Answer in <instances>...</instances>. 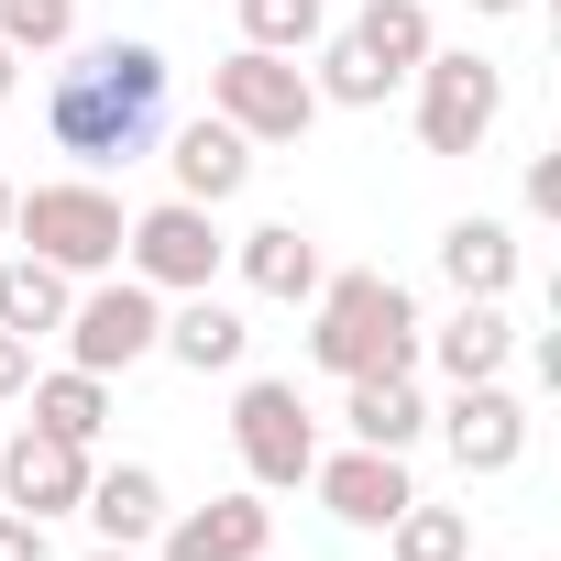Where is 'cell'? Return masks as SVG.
<instances>
[{"label":"cell","mask_w":561,"mask_h":561,"mask_svg":"<svg viewBox=\"0 0 561 561\" xmlns=\"http://www.w3.org/2000/svg\"><path fill=\"white\" fill-rule=\"evenodd\" d=\"M309 364L320 375H419V298L397 287V275H320L309 298Z\"/></svg>","instance_id":"2"},{"label":"cell","mask_w":561,"mask_h":561,"mask_svg":"<svg viewBox=\"0 0 561 561\" xmlns=\"http://www.w3.org/2000/svg\"><path fill=\"white\" fill-rule=\"evenodd\" d=\"M264 539H275L264 495H209V506H165L154 561H264Z\"/></svg>","instance_id":"10"},{"label":"cell","mask_w":561,"mask_h":561,"mask_svg":"<svg viewBox=\"0 0 561 561\" xmlns=\"http://www.w3.org/2000/svg\"><path fill=\"white\" fill-rule=\"evenodd\" d=\"M342 34H353V45H364V56L408 89V78H419V56H430V0H364Z\"/></svg>","instance_id":"21"},{"label":"cell","mask_w":561,"mask_h":561,"mask_svg":"<svg viewBox=\"0 0 561 561\" xmlns=\"http://www.w3.org/2000/svg\"><path fill=\"white\" fill-rule=\"evenodd\" d=\"M209 111H220L242 144H309V122H320V89H309V67H298V56L231 45V56L209 67Z\"/></svg>","instance_id":"4"},{"label":"cell","mask_w":561,"mask_h":561,"mask_svg":"<svg viewBox=\"0 0 561 561\" xmlns=\"http://www.w3.org/2000/svg\"><path fill=\"white\" fill-rule=\"evenodd\" d=\"M78 495H89V451L23 419L12 451H0V506H23V517H78Z\"/></svg>","instance_id":"11"},{"label":"cell","mask_w":561,"mask_h":561,"mask_svg":"<svg viewBox=\"0 0 561 561\" xmlns=\"http://www.w3.org/2000/svg\"><path fill=\"white\" fill-rule=\"evenodd\" d=\"M0 45H12L23 67L56 56V45H78V0H0Z\"/></svg>","instance_id":"25"},{"label":"cell","mask_w":561,"mask_h":561,"mask_svg":"<svg viewBox=\"0 0 561 561\" xmlns=\"http://www.w3.org/2000/svg\"><path fill=\"white\" fill-rule=\"evenodd\" d=\"M165 45H89L78 67H56V89H45V144L56 154H78V165H133V154H154V133H165Z\"/></svg>","instance_id":"1"},{"label":"cell","mask_w":561,"mask_h":561,"mask_svg":"<svg viewBox=\"0 0 561 561\" xmlns=\"http://www.w3.org/2000/svg\"><path fill=\"white\" fill-rule=\"evenodd\" d=\"M462 561H495V550H462Z\"/></svg>","instance_id":"33"},{"label":"cell","mask_w":561,"mask_h":561,"mask_svg":"<svg viewBox=\"0 0 561 561\" xmlns=\"http://www.w3.org/2000/svg\"><path fill=\"white\" fill-rule=\"evenodd\" d=\"M12 231H23V253H45L56 275H78V287H89V275H111L122 264V198L100 187V176H45V187H23L12 198Z\"/></svg>","instance_id":"3"},{"label":"cell","mask_w":561,"mask_h":561,"mask_svg":"<svg viewBox=\"0 0 561 561\" xmlns=\"http://www.w3.org/2000/svg\"><path fill=\"white\" fill-rule=\"evenodd\" d=\"M23 397H34V430H56V440H78V451L111 430V375H78V364H67V375H34Z\"/></svg>","instance_id":"22"},{"label":"cell","mask_w":561,"mask_h":561,"mask_svg":"<svg viewBox=\"0 0 561 561\" xmlns=\"http://www.w3.org/2000/svg\"><path fill=\"white\" fill-rule=\"evenodd\" d=\"M473 12H495V23H506V12H528V0H473Z\"/></svg>","instance_id":"31"},{"label":"cell","mask_w":561,"mask_h":561,"mask_svg":"<svg viewBox=\"0 0 561 561\" xmlns=\"http://www.w3.org/2000/svg\"><path fill=\"white\" fill-rule=\"evenodd\" d=\"M154 331H165V298L144 287V275H89L78 287V309H67V364L78 375H133L144 353H154Z\"/></svg>","instance_id":"7"},{"label":"cell","mask_w":561,"mask_h":561,"mask_svg":"<svg viewBox=\"0 0 561 561\" xmlns=\"http://www.w3.org/2000/svg\"><path fill=\"white\" fill-rule=\"evenodd\" d=\"M231 264H242V287H253V298H275V309L320 298V242H309L298 220H253V231L231 242Z\"/></svg>","instance_id":"16"},{"label":"cell","mask_w":561,"mask_h":561,"mask_svg":"<svg viewBox=\"0 0 561 561\" xmlns=\"http://www.w3.org/2000/svg\"><path fill=\"white\" fill-rule=\"evenodd\" d=\"M78 517H89L111 550H154V528H165V473H154V462H111V473H89Z\"/></svg>","instance_id":"15"},{"label":"cell","mask_w":561,"mask_h":561,"mask_svg":"<svg viewBox=\"0 0 561 561\" xmlns=\"http://www.w3.org/2000/svg\"><path fill=\"white\" fill-rule=\"evenodd\" d=\"M220 264H231V242H220V209H198V198H154V209L122 231V275H144L154 298L220 287Z\"/></svg>","instance_id":"6"},{"label":"cell","mask_w":561,"mask_h":561,"mask_svg":"<svg viewBox=\"0 0 561 561\" xmlns=\"http://www.w3.org/2000/svg\"><path fill=\"white\" fill-rule=\"evenodd\" d=\"M440 440H451L462 484H473V473H517V451H528V408H517V386H506V375H484V386H451V408H440Z\"/></svg>","instance_id":"9"},{"label":"cell","mask_w":561,"mask_h":561,"mask_svg":"<svg viewBox=\"0 0 561 561\" xmlns=\"http://www.w3.org/2000/svg\"><path fill=\"white\" fill-rule=\"evenodd\" d=\"M440 275H451V298H506L517 287V231L484 220V209H462L440 231Z\"/></svg>","instance_id":"19"},{"label":"cell","mask_w":561,"mask_h":561,"mask_svg":"<svg viewBox=\"0 0 561 561\" xmlns=\"http://www.w3.org/2000/svg\"><path fill=\"white\" fill-rule=\"evenodd\" d=\"M451 386H484V375H506V353H517V320H506V298H462L430 342H419Z\"/></svg>","instance_id":"17"},{"label":"cell","mask_w":561,"mask_h":561,"mask_svg":"<svg viewBox=\"0 0 561 561\" xmlns=\"http://www.w3.org/2000/svg\"><path fill=\"white\" fill-rule=\"evenodd\" d=\"M309 484H320V506H331L342 528H386V517L419 495V484H408V451H364V440H353V451H320Z\"/></svg>","instance_id":"12"},{"label":"cell","mask_w":561,"mask_h":561,"mask_svg":"<svg viewBox=\"0 0 561 561\" xmlns=\"http://www.w3.org/2000/svg\"><path fill=\"white\" fill-rule=\"evenodd\" d=\"M23 386H34V342L0 331V397H23Z\"/></svg>","instance_id":"28"},{"label":"cell","mask_w":561,"mask_h":561,"mask_svg":"<svg viewBox=\"0 0 561 561\" xmlns=\"http://www.w3.org/2000/svg\"><path fill=\"white\" fill-rule=\"evenodd\" d=\"M12 89H23V56H12V45H0V100H12Z\"/></svg>","instance_id":"29"},{"label":"cell","mask_w":561,"mask_h":561,"mask_svg":"<svg viewBox=\"0 0 561 561\" xmlns=\"http://www.w3.org/2000/svg\"><path fill=\"white\" fill-rule=\"evenodd\" d=\"M386 550H397V561H462V550H473V528H462V506L408 495V506L386 517Z\"/></svg>","instance_id":"23"},{"label":"cell","mask_w":561,"mask_h":561,"mask_svg":"<svg viewBox=\"0 0 561 561\" xmlns=\"http://www.w3.org/2000/svg\"><path fill=\"white\" fill-rule=\"evenodd\" d=\"M165 176H176V198H198V209H231V198L253 187V144H242L220 111H198L187 133H165Z\"/></svg>","instance_id":"13"},{"label":"cell","mask_w":561,"mask_h":561,"mask_svg":"<svg viewBox=\"0 0 561 561\" xmlns=\"http://www.w3.org/2000/svg\"><path fill=\"white\" fill-rule=\"evenodd\" d=\"M12 198H23V187H12V176H0V231H12Z\"/></svg>","instance_id":"30"},{"label":"cell","mask_w":561,"mask_h":561,"mask_svg":"<svg viewBox=\"0 0 561 561\" xmlns=\"http://www.w3.org/2000/svg\"><path fill=\"white\" fill-rule=\"evenodd\" d=\"M0 561H45V517H23V506H0Z\"/></svg>","instance_id":"27"},{"label":"cell","mask_w":561,"mask_h":561,"mask_svg":"<svg viewBox=\"0 0 561 561\" xmlns=\"http://www.w3.org/2000/svg\"><path fill=\"white\" fill-rule=\"evenodd\" d=\"M154 353H176L187 375H242V353H253V331H242V309H231V298H209V287H187V298L165 309V331H154Z\"/></svg>","instance_id":"14"},{"label":"cell","mask_w":561,"mask_h":561,"mask_svg":"<svg viewBox=\"0 0 561 561\" xmlns=\"http://www.w3.org/2000/svg\"><path fill=\"white\" fill-rule=\"evenodd\" d=\"M231 451H242L253 495L309 484V462H320V419H309V397H298L287 375H242V397H231Z\"/></svg>","instance_id":"5"},{"label":"cell","mask_w":561,"mask_h":561,"mask_svg":"<svg viewBox=\"0 0 561 561\" xmlns=\"http://www.w3.org/2000/svg\"><path fill=\"white\" fill-rule=\"evenodd\" d=\"M495 122H506V67L473 56V45H462V56L430 45V56H419V144H430V154H484Z\"/></svg>","instance_id":"8"},{"label":"cell","mask_w":561,"mask_h":561,"mask_svg":"<svg viewBox=\"0 0 561 561\" xmlns=\"http://www.w3.org/2000/svg\"><path fill=\"white\" fill-rule=\"evenodd\" d=\"M89 561H144V550H111V539H100V550H89Z\"/></svg>","instance_id":"32"},{"label":"cell","mask_w":561,"mask_h":561,"mask_svg":"<svg viewBox=\"0 0 561 561\" xmlns=\"http://www.w3.org/2000/svg\"><path fill=\"white\" fill-rule=\"evenodd\" d=\"M342 430H353L364 451H419V440H430L419 375H353V386H342Z\"/></svg>","instance_id":"18"},{"label":"cell","mask_w":561,"mask_h":561,"mask_svg":"<svg viewBox=\"0 0 561 561\" xmlns=\"http://www.w3.org/2000/svg\"><path fill=\"white\" fill-rule=\"evenodd\" d=\"M67 309H78V275H56L45 253H12V264H0V331H12V342L67 331Z\"/></svg>","instance_id":"20"},{"label":"cell","mask_w":561,"mask_h":561,"mask_svg":"<svg viewBox=\"0 0 561 561\" xmlns=\"http://www.w3.org/2000/svg\"><path fill=\"white\" fill-rule=\"evenodd\" d=\"M320 34H331L320 0H242V45H264V56H309Z\"/></svg>","instance_id":"24"},{"label":"cell","mask_w":561,"mask_h":561,"mask_svg":"<svg viewBox=\"0 0 561 561\" xmlns=\"http://www.w3.org/2000/svg\"><path fill=\"white\" fill-rule=\"evenodd\" d=\"M517 198H528V220H561V154H528V187Z\"/></svg>","instance_id":"26"}]
</instances>
